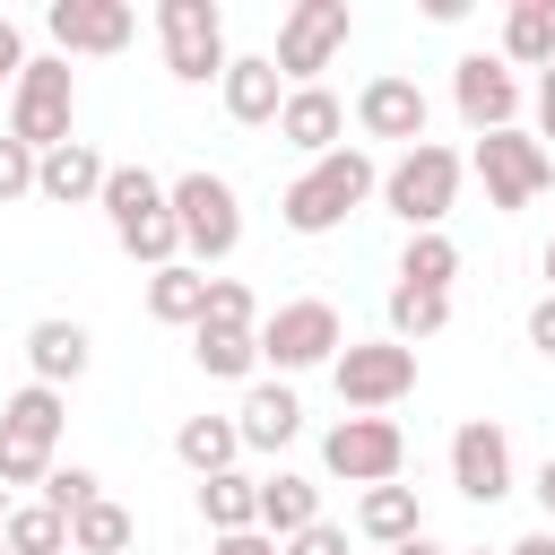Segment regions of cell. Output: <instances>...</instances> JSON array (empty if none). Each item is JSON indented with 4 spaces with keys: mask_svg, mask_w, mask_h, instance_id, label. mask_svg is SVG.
<instances>
[{
    "mask_svg": "<svg viewBox=\"0 0 555 555\" xmlns=\"http://www.w3.org/2000/svg\"><path fill=\"white\" fill-rule=\"evenodd\" d=\"M373 191H382V165H373L364 147H330V156H312V165L286 182L278 217H286V234H338Z\"/></svg>",
    "mask_w": 555,
    "mask_h": 555,
    "instance_id": "6da1fadb",
    "label": "cell"
},
{
    "mask_svg": "<svg viewBox=\"0 0 555 555\" xmlns=\"http://www.w3.org/2000/svg\"><path fill=\"white\" fill-rule=\"evenodd\" d=\"M104 225H113V243L139 260V269H173L182 260V234H173V208H165V182L147 173V165H113L104 173Z\"/></svg>",
    "mask_w": 555,
    "mask_h": 555,
    "instance_id": "7a4b0ae2",
    "label": "cell"
},
{
    "mask_svg": "<svg viewBox=\"0 0 555 555\" xmlns=\"http://www.w3.org/2000/svg\"><path fill=\"white\" fill-rule=\"evenodd\" d=\"M165 208H173V234H182L191 269L234 260V243H243V199H234V182H225V173H208V165L173 173V182H165Z\"/></svg>",
    "mask_w": 555,
    "mask_h": 555,
    "instance_id": "3957f363",
    "label": "cell"
},
{
    "mask_svg": "<svg viewBox=\"0 0 555 555\" xmlns=\"http://www.w3.org/2000/svg\"><path fill=\"white\" fill-rule=\"evenodd\" d=\"M460 156L442 147V139H425V147H399V165L382 173V208L408 225V234H442V217H451V199H460Z\"/></svg>",
    "mask_w": 555,
    "mask_h": 555,
    "instance_id": "277c9868",
    "label": "cell"
},
{
    "mask_svg": "<svg viewBox=\"0 0 555 555\" xmlns=\"http://www.w3.org/2000/svg\"><path fill=\"white\" fill-rule=\"evenodd\" d=\"M260 364L286 382V373H312V364H330L338 347H347V321H338V304L330 295H295V304H278V312H260Z\"/></svg>",
    "mask_w": 555,
    "mask_h": 555,
    "instance_id": "5b68a950",
    "label": "cell"
},
{
    "mask_svg": "<svg viewBox=\"0 0 555 555\" xmlns=\"http://www.w3.org/2000/svg\"><path fill=\"white\" fill-rule=\"evenodd\" d=\"M69 121H78V78H69L61 52H35V61L17 69V87H9V139L43 156V147L69 139Z\"/></svg>",
    "mask_w": 555,
    "mask_h": 555,
    "instance_id": "8992f818",
    "label": "cell"
},
{
    "mask_svg": "<svg viewBox=\"0 0 555 555\" xmlns=\"http://www.w3.org/2000/svg\"><path fill=\"white\" fill-rule=\"evenodd\" d=\"M330 382H338V408L382 416V408H399L416 390V347H399V338H347L330 356Z\"/></svg>",
    "mask_w": 555,
    "mask_h": 555,
    "instance_id": "52a82bcc",
    "label": "cell"
},
{
    "mask_svg": "<svg viewBox=\"0 0 555 555\" xmlns=\"http://www.w3.org/2000/svg\"><path fill=\"white\" fill-rule=\"evenodd\" d=\"M156 43H165V69L182 87H208L225 78V9L217 0H156Z\"/></svg>",
    "mask_w": 555,
    "mask_h": 555,
    "instance_id": "ba28073f",
    "label": "cell"
},
{
    "mask_svg": "<svg viewBox=\"0 0 555 555\" xmlns=\"http://www.w3.org/2000/svg\"><path fill=\"white\" fill-rule=\"evenodd\" d=\"M347 35H356V17H347V0H295L286 17H278V78L286 87H321V69L347 52Z\"/></svg>",
    "mask_w": 555,
    "mask_h": 555,
    "instance_id": "9c48e42d",
    "label": "cell"
},
{
    "mask_svg": "<svg viewBox=\"0 0 555 555\" xmlns=\"http://www.w3.org/2000/svg\"><path fill=\"white\" fill-rule=\"evenodd\" d=\"M321 468L347 477V486H399V468H408L399 416H338V425L321 434Z\"/></svg>",
    "mask_w": 555,
    "mask_h": 555,
    "instance_id": "30bf717a",
    "label": "cell"
},
{
    "mask_svg": "<svg viewBox=\"0 0 555 555\" xmlns=\"http://www.w3.org/2000/svg\"><path fill=\"white\" fill-rule=\"evenodd\" d=\"M468 165H477V182H486V208H503V217L529 208V199L555 182V156H546L529 130H486Z\"/></svg>",
    "mask_w": 555,
    "mask_h": 555,
    "instance_id": "8fae6325",
    "label": "cell"
},
{
    "mask_svg": "<svg viewBox=\"0 0 555 555\" xmlns=\"http://www.w3.org/2000/svg\"><path fill=\"white\" fill-rule=\"evenodd\" d=\"M451 104H460V121L486 139V130H520V78L494 61V52H468V61H451Z\"/></svg>",
    "mask_w": 555,
    "mask_h": 555,
    "instance_id": "7c38bea8",
    "label": "cell"
},
{
    "mask_svg": "<svg viewBox=\"0 0 555 555\" xmlns=\"http://www.w3.org/2000/svg\"><path fill=\"white\" fill-rule=\"evenodd\" d=\"M451 486H460L468 503H503V494H512V434H503L494 416H468V425L451 434Z\"/></svg>",
    "mask_w": 555,
    "mask_h": 555,
    "instance_id": "4fadbf2b",
    "label": "cell"
},
{
    "mask_svg": "<svg viewBox=\"0 0 555 555\" xmlns=\"http://www.w3.org/2000/svg\"><path fill=\"white\" fill-rule=\"evenodd\" d=\"M43 35L61 43V61L69 52H121L139 35V17H130V0H52L43 9Z\"/></svg>",
    "mask_w": 555,
    "mask_h": 555,
    "instance_id": "5bb4252c",
    "label": "cell"
},
{
    "mask_svg": "<svg viewBox=\"0 0 555 555\" xmlns=\"http://www.w3.org/2000/svg\"><path fill=\"white\" fill-rule=\"evenodd\" d=\"M356 130H364V139H399V147H425V87L399 78V69L364 78V95H356Z\"/></svg>",
    "mask_w": 555,
    "mask_h": 555,
    "instance_id": "9a60e30c",
    "label": "cell"
},
{
    "mask_svg": "<svg viewBox=\"0 0 555 555\" xmlns=\"http://www.w3.org/2000/svg\"><path fill=\"white\" fill-rule=\"evenodd\" d=\"M104 156L87 147V139H61V147H43L35 156V199H52V208H95L104 199Z\"/></svg>",
    "mask_w": 555,
    "mask_h": 555,
    "instance_id": "2e32d148",
    "label": "cell"
},
{
    "mask_svg": "<svg viewBox=\"0 0 555 555\" xmlns=\"http://www.w3.org/2000/svg\"><path fill=\"white\" fill-rule=\"evenodd\" d=\"M217 95H225V113H234L243 130H269V121H278V104H286V78H278V61H269V52H234V61H225V78H217Z\"/></svg>",
    "mask_w": 555,
    "mask_h": 555,
    "instance_id": "e0dca14e",
    "label": "cell"
},
{
    "mask_svg": "<svg viewBox=\"0 0 555 555\" xmlns=\"http://www.w3.org/2000/svg\"><path fill=\"white\" fill-rule=\"evenodd\" d=\"M278 139L304 147V156H330V147H347V104H338L330 87H286V104H278Z\"/></svg>",
    "mask_w": 555,
    "mask_h": 555,
    "instance_id": "ac0fdd59",
    "label": "cell"
},
{
    "mask_svg": "<svg viewBox=\"0 0 555 555\" xmlns=\"http://www.w3.org/2000/svg\"><path fill=\"white\" fill-rule=\"evenodd\" d=\"M234 434H243V451H286V442L304 434V399H295V382H251L243 408H234Z\"/></svg>",
    "mask_w": 555,
    "mask_h": 555,
    "instance_id": "d6986e66",
    "label": "cell"
},
{
    "mask_svg": "<svg viewBox=\"0 0 555 555\" xmlns=\"http://www.w3.org/2000/svg\"><path fill=\"white\" fill-rule=\"evenodd\" d=\"M87 356H95V338H87L78 321H61V312L26 330V364H35V382H43V390H69V382L87 373Z\"/></svg>",
    "mask_w": 555,
    "mask_h": 555,
    "instance_id": "ffe728a7",
    "label": "cell"
},
{
    "mask_svg": "<svg viewBox=\"0 0 555 555\" xmlns=\"http://www.w3.org/2000/svg\"><path fill=\"white\" fill-rule=\"evenodd\" d=\"M199 520H208V538L260 529V477H243V468H217V477H199Z\"/></svg>",
    "mask_w": 555,
    "mask_h": 555,
    "instance_id": "44dd1931",
    "label": "cell"
},
{
    "mask_svg": "<svg viewBox=\"0 0 555 555\" xmlns=\"http://www.w3.org/2000/svg\"><path fill=\"white\" fill-rule=\"evenodd\" d=\"M321 520V486L312 477H295V468H278V477H260V538H295V529H312Z\"/></svg>",
    "mask_w": 555,
    "mask_h": 555,
    "instance_id": "7402d4cb",
    "label": "cell"
},
{
    "mask_svg": "<svg viewBox=\"0 0 555 555\" xmlns=\"http://www.w3.org/2000/svg\"><path fill=\"white\" fill-rule=\"evenodd\" d=\"M494 61H503V69H546V61H555V0H512Z\"/></svg>",
    "mask_w": 555,
    "mask_h": 555,
    "instance_id": "603a6c76",
    "label": "cell"
},
{
    "mask_svg": "<svg viewBox=\"0 0 555 555\" xmlns=\"http://www.w3.org/2000/svg\"><path fill=\"white\" fill-rule=\"evenodd\" d=\"M191 364H199L208 382H251V373H260V338H251V330H225V321H199V330H191Z\"/></svg>",
    "mask_w": 555,
    "mask_h": 555,
    "instance_id": "cb8c5ba5",
    "label": "cell"
},
{
    "mask_svg": "<svg viewBox=\"0 0 555 555\" xmlns=\"http://www.w3.org/2000/svg\"><path fill=\"white\" fill-rule=\"evenodd\" d=\"M173 460H182L191 477H217V468H234V460H243V434H234V416H182V425H173Z\"/></svg>",
    "mask_w": 555,
    "mask_h": 555,
    "instance_id": "d4e9b609",
    "label": "cell"
},
{
    "mask_svg": "<svg viewBox=\"0 0 555 555\" xmlns=\"http://www.w3.org/2000/svg\"><path fill=\"white\" fill-rule=\"evenodd\" d=\"M356 529H364L373 546H408V538L425 529V503H416V486H364V503H356Z\"/></svg>",
    "mask_w": 555,
    "mask_h": 555,
    "instance_id": "484cf974",
    "label": "cell"
},
{
    "mask_svg": "<svg viewBox=\"0 0 555 555\" xmlns=\"http://www.w3.org/2000/svg\"><path fill=\"white\" fill-rule=\"evenodd\" d=\"M147 312H156L165 330H191V321L208 312V269H191V260L147 269Z\"/></svg>",
    "mask_w": 555,
    "mask_h": 555,
    "instance_id": "4316f807",
    "label": "cell"
},
{
    "mask_svg": "<svg viewBox=\"0 0 555 555\" xmlns=\"http://www.w3.org/2000/svg\"><path fill=\"white\" fill-rule=\"evenodd\" d=\"M61 416H69V399H61V390H43V382H26V390H9V399H0V434H17V442H35V451H52V442H61Z\"/></svg>",
    "mask_w": 555,
    "mask_h": 555,
    "instance_id": "83f0119b",
    "label": "cell"
},
{
    "mask_svg": "<svg viewBox=\"0 0 555 555\" xmlns=\"http://www.w3.org/2000/svg\"><path fill=\"white\" fill-rule=\"evenodd\" d=\"M451 278H460V243H451V234H408V251H399V286H416V295H451Z\"/></svg>",
    "mask_w": 555,
    "mask_h": 555,
    "instance_id": "f1b7e54d",
    "label": "cell"
},
{
    "mask_svg": "<svg viewBox=\"0 0 555 555\" xmlns=\"http://www.w3.org/2000/svg\"><path fill=\"white\" fill-rule=\"evenodd\" d=\"M0 546H9V555H69V520H61V512H43V503H9Z\"/></svg>",
    "mask_w": 555,
    "mask_h": 555,
    "instance_id": "f546056e",
    "label": "cell"
},
{
    "mask_svg": "<svg viewBox=\"0 0 555 555\" xmlns=\"http://www.w3.org/2000/svg\"><path fill=\"white\" fill-rule=\"evenodd\" d=\"M130 529H139V520H130L113 494H95V503L69 520V555H121V546H130Z\"/></svg>",
    "mask_w": 555,
    "mask_h": 555,
    "instance_id": "4dcf8cb0",
    "label": "cell"
},
{
    "mask_svg": "<svg viewBox=\"0 0 555 555\" xmlns=\"http://www.w3.org/2000/svg\"><path fill=\"white\" fill-rule=\"evenodd\" d=\"M442 321H451V295H416V286H390V338H399V347L434 338Z\"/></svg>",
    "mask_w": 555,
    "mask_h": 555,
    "instance_id": "1f68e13d",
    "label": "cell"
},
{
    "mask_svg": "<svg viewBox=\"0 0 555 555\" xmlns=\"http://www.w3.org/2000/svg\"><path fill=\"white\" fill-rule=\"evenodd\" d=\"M95 494H104V477H95V468H78V460L61 468V460H52V477H43V494H35V503H43V512H61V520H78Z\"/></svg>",
    "mask_w": 555,
    "mask_h": 555,
    "instance_id": "d6a6232c",
    "label": "cell"
},
{
    "mask_svg": "<svg viewBox=\"0 0 555 555\" xmlns=\"http://www.w3.org/2000/svg\"><path fill=\"white\" fill-rule=\"evenodd\" d=\"M199 321H225V330H260V304H251V286L243 278H208V312ZM191 321V330H199Z\"/></svg>",
    "mask_w": 555,
    "mask_h": 555,
    "instance_id": "836d02e7",
    "label": "cell"
},
{
    "mask_svg": "<svg viewBox=\"0 0 555 555\" xmlns=\"http://www.w3.org/2000/svg\"><path fill=\"white\" fill-rule=\"evenodd\" d=\"M43 477H52V451H35V442L0 434V486L17 494V486H43Z\"/></svg>",
    "mask_w": 555,
    "mask_h": 555,
    "instance_id": "e575fe53",
    "label": "cell"
},
{
    "mask_svg": "<svg viewBox=\"0 0 555 555\" xmlns=\"http://www.w3.org/2000/svg\"><path fill=\"white\" fill-rule=\"evenodd\" d=\"M26 191H35V147H17V139L0 130V208L26 199Z\"/></svg>",
    "mask_w": 555,
    "mask_h": 555,
    "instance_id": "d590c367",
    "label": "cell"
},
{
    "mask_svg": "<svg viewBox=\"0 0 555 555\" xmlns=\"http://www.w3.org/2000/svg\"><path fill=\"white\" fill-rule=\"evenodd\" d=\"M278 555H347V529H338V520H312V529H295Z\"/></svg>",
    "mask_w": 555,
    "mask_h": 555,
    "instance_id": "8d00e7d4",
    "label": "cell"
},
{
    "mask_svg": "<svg viewBox=\"0 0 555 555\" xmlns=\"http://www.w3.org/2000/svg\"><path fill=\"white\" fill-rule=\"evenodd\" d=\"M529 347L555 364V295H538V304H529Z\"/></svg>",
    "mask_w": 555,
    "mask_h": 555,
    "instance_id": "74e56055",
    "label": "cell"
},
{
    "mask_svg": "<svg viewBox=\"0 0 555 555\" xmlns=\"http://www.w3.org/2000/svg\"><path fill=\"white\" fill-rule=\"evenodd\" d=\"M208 555H278V538H260V529H234V538H208Z\"/></svg>",
    "mask_w": 555,
    "mask_h": 555,
    "instance_id": "f35d334b",
    "label": "cell"
},
{
    "mask_svg": "<svg viewBox=\"0 0 555 555\" xmlns=\"http://www.w3.org/2000/svg\"><path fill=\"white\" fill-rule=\"evenodd\" d=\"M17 69H26V35L0 17V87H17Z\"/></svg>",
    "mask_w": 555,
    "mask_h": 555,
    "instance_id": "ab89813d",
    "label": "cell"
},
{
    "mask_svg": "<svg viewBox=\"0 0 555 555\" xmlns=\"http://www.w3.org/2000/svg\"><path fill=\"white\" fill-rule=\"evenodd\" d=\"M546 139H555V61L538 69V147H546Z\"/></svg>",
    "mask_w": 555,
    "mask_h": 555,
    "instance_id": "60d3db41",
    "label": "cell"
},
{
    "mask_svg": "<svg viewBox=\"0 0 555 555\" xmlns=\"http://www.w3.org/2000/svg\"><path fill=\"white\" fill-rule=\"evenodd\" d=\"M529 494H538V503H546V520H555V451L538 460V486H529Z\"/></svg>",
    "mask_w": 555,
    "mask_h": 555,
    "instance_id": "b9f144b4",
    "label": "cell"
},
{
    "mask_svg": "<svg viewBox=\"0 0 555 555\" xmlns=\"http://www.w3.org/2000/svg\"><path fill=\"white\" fill-rule=\"evenodd\" d=\"M503 555H555V529H529V538H512Z\"/></svg>",
    "mask_w": 555,
    "mask_h": 555,
    "instance_id": "7bdbcfd3",
    "label": "cell"
},
{
    "mask_svg": "<svg viewBox=\"0 0 555 555\" xmlns=\"http://www.w3.org/2000/svg\"><path fill=\"white\" fill-rule=\"evenodd\" d=\"M390 555H451V546H434V538L416 529V538H408V546H390Z\"/></svg>",
    "mask_w": 555,
    "mask_h": 555,
    "instance_id": "ee69618b",
    "label": "cell"
},
{
    "mask_svg": "<svg viewBox=\"0 0 555 555\" xmlns=\"http://www.w3.org/2000/svg\"><path fill=\"white\" fill-rule=\"evenodd\" d=\"M546 278H555V234H546ZM546 295H555V286H546Z\"/></svg>",
    "mask_w": 555,
    "mask_h": 555,
    "instance_id": "f6af8a7d",
    "label": "cell"
},
{
    "mask_svg": "<svg viewBox=\"0 0 555 555\" xmlns=\"http://www.w3.org/2000/svg\"><path fill=\"white\" fill-rule=\"evenodd\" d=\"M9 503H17V494H9V486H0V520H9Z\"/></svg>",
    "mask_w": 555,
    "mask_h": 555,
    "instance_id": "bcb514c9",
    "label": "cell"
},
{
    "mask_svg": "<svg viewBox=\"0 0 555 555\" xmlns=\"http://www.w3.org/2000/svg\"><path fill=\"white\" fill-rule=\"evenodd\" d=\"M468 555H486V546H468Z\"/></svg>",
    "mask_w": 555,
    "mask_h": 555,
    "instance_id": "7dc6e473",
    "label": "cell"
},
{
    "mask_svg": "<svg viewBox=\"0 0 555 555\" xmlns=\"http://www.w3.org/2000/svg\"><path fill=\"white\" fill-rule=\"evenodd\" d=\"M0 555H9V546H0Z\"/></svg>",
    "mask_w": 555,
    "mask_h": 555,
    "instance_id": "c3c4849f",
    "label": "cell"
}]
</instances>
